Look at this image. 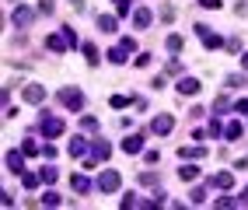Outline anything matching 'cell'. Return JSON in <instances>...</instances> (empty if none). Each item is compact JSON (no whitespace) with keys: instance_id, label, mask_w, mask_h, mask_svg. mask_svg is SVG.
I'll return each instance as SVG.
<instances>
[{"instance_id":"11","label":"cell","mask_w":248,"mask_h":210,"mask_svg":"<svg viewBox=\"0 0 248 210\" xmlns=\"http://www.w3.org/2000/svg\"><path fill=\"white\" fill-rule=\"evenodd\" d=\"M21 98H25L28 105H42V102H46V88H42V84H25V88H21Z\"/></svg>"},{"instance_id":"49","label":"cell","mask_w":248,"mask_h":210,"mask_svg":"<svg viewBox=\"0 0 248 210\" xmlns=\"http://www.w3.org/2000/svg\"><path fill=\"white\" fill-rule=\"evenodd\" d=\"M112 4H119V0H112Z\"/></svg>"},{"instance_id":"43","label":"cell","mask_w":248,"mask_h":210,"mask_svg":"<svg viewBox=\"0 0 248 210\" xmlns=\"http://www.w3.org/2000/svg\"><path fill=\"white\" fill-rule=\"evenodd\" d=\"M200 7H206V11H217V7H220V0H200Z\"/></svg>"},{"instance_id":"30","label":"cell","mask_w":248,"mask_h":210,"mask_svg":"<svg viewBox=\"0 0 248 210\" xmlns=\"http://www.w3.org/2000/svg\"><path fill=\"white\" fill-rule=\"evenodd\" d=\"M108 105L112 109H126V105H137V98H129V95H112Z\"/></svg>"},{"instance_id":"6","label":"cell","mask_w":248,"mask_h":210,"mask_svg":"<svg viewBox=\"0 0 248 210\" xmlns=\"http://www.w3.org/2000/svg\"><path fill=\"white\" fill-rule=\"evenodd\" d=\"M35 14H39V11H31V7L18 4V7L11 11V25H14V28H31V21H35Z\"/></svg>"},{"instance_id":"5","label":"cell","mask_w":248,"mask_h":210,"mask_svg":"<svg viewBox=\"0 0 248 210\" xmlns=\"http://www.w3.org/2000/svg\"><path fill=\"white\" fill-rule=\"evenodd\" d=\"M147 130H151L154 137H168V133L175 130V116H171V112H157V116L151 119V126H147Z\"/></svg>"},{"instance_id":"24","label":"cell","mask_w":248,"mask_h":210,"mask_svg":"<svg viewBox=\"0 0 248 210\" xmlns=\"http://www.w3.org/2000/svg\"><path fill=\"white\" fill-rule=\"evenodd\" d=\"M105 60H108V63H115V67H123V63L129 60V49H123V46H112Z\"/></svg>"},{"instance_id":"31","label":"cell","mask_w":248,"mask_h":210,"mask_svg":"<svg viewBox=\"0 0 248 210\" xmlns=\"http://www.w3.org/2000/svg\"><path fill=\"white\" fill-rule=\"evenodd\" d=\"M21 151H25L28 158H35L42 147H39V140H31V137H21Z\"/></svg>"},{"instance_id":"32","label":"cell","mask_w":248,"mask_h":210,"mask_svg":"<svg viewBox=\"0 0 248 210\" xmlns=\"http://www.w3.org/2000/svg\"><path fill=\"white\" fill-rule=\"evenodd\" d=\"M206 133H210V137H224V126H220V116H213V112H210V126H206Z\"/></svg>"},{"instance_id":"48","label":"cell","mask_w":248,"mask_h":210,"mask_svg":"<svg viewBox=\"0 0 248 210\" xmlns=\"http://www.w3.org/2000/svg\"><path fill=\"white\" fill-rule=\"evenodd\" d=\"M241 67H245V70H248V49H245V53H241Z\"/></svg>"},{"instance_id":"42","label":"cell","mask_w":248,"mask_h":210,"mask_svg":"<svg viewBox=\"0 0 248 210\" xmlns=\"http://www.w3.org/2000/svg\"><path fill=\"white\" fill-rule=\"evenodd\" d=\"M0 203H4V207H14V196H11L7 189H0Z\"/></svg>"},{"instance_id":"34","label":"cell","mask_w":248,"mask_h":210,"mask_svg":"<svg viewBox=\"0 0 248 210\" xmlns=\"http://www.w3.org/2000/svg\"><path fill=\"white\" fill-rule=\"evenodd\" d=\"M115 14H119V21L129 18V14H133V0H119V4H115Z\"/></svg>"},{"instance_id":"40","label":"cell","mask_w":248,"mask_h":210,"mask_svg":"<svg viewBox=\"0 0 248 210\" xmlns=\"http://www.w3.org/2000/svg\"><path fill=\"white\" fill-rule=\"evenodd\" d=\"M140 182L143 186H157V175L154 172H140Z\"/></svg>"},{"instance_id":"38","label":"cell","mask_w":248,"mask_h":210,"mask_svg":"<svg viewBox=\"0 0 248 210\" xmlns=\"http://www.w3.org/2000/svg\"><path fill=\"white\" fill-rule=\"evenodd\" d=\"M137 67H151V49H143V53H137Z\"/></svg>"},{"instance_id":"17","label":"cell","mask_w":248,"mask_h":210,"mask_svg":"<svg viewBox=\"0 0 248 210\" xmlns=\"http://www.w3.org/2000/svg\"><path fill=\"white\" fill-rule=\"evenodd\" d=\"M206 140L203 144H196V147H178V158H186V161H196V158H206Z\"/></svg>"},{"instance_id":"39","label":"cell","mask_w":248,"mask_h":210,"mask_svg":"<svg viewBox=\"0 0 248 210\" xmlns=\"http://www.w3.org/2000/svg\"><path fill=\"white\" fill-rule=\"evenodd\" d=\"M119 46H123V49H129V53H137V39H133V35H123Z\"/></svg>"},{"instance_id":"4","label":"cell","mask_w":248,"mask_h":210,"mask_svg":"<svg viewBox=\"0 0 248 210\" xmlns=\"http://www.w3.org/2000/svg\"><path fill=\"white\" fill-rule=\"evenodd\" d=\"M94 186H98V193H119V189H123V175H119V168H105V172L94 179Z\"/></svg>"},{"instance_id":"2","label":"cell","mask_w":248,"mask_h":210,"mask_svg":"<svg viewBox=\"0 0 248 210\" xmlns=\"http://www.w3.org/2000/svg\"><path fill=\"white\" fill-rule=\"evenodd\" d=\"M39 133H42L46 140H56V137H63V133H67V119L53 116V112H39Z\"/></svg>"},{"instance_id":"19","label":"cell","mask_w":248,"mask_h":210,"mask_svg":"<svg viewBox=\"0 0 248 210\" xmlns=\"http://www.w3.org/2000/svg\"><path fill=\"white\" fill-rule=\"evenodd\" d=\"M80 49H84V60L91 63V67H98V63H102V49H98L94 42H80Z\"/></svg>"},{"instance_id":"44","label":"cell","mask_w":248,"mask_h":210,"mask_svg":"<svg viewBox=\"0 0 248 210\" xmlns=\"http://www.w3.org/2000/svg\"><path fill=\"white\" fill-rule=\"evenodd\" d=\"M42 154L46 158H56V144H42Z\"/></svg>"},{"instance_id":"12","label":"cell","mask_w":248,"mask_h":210,"mask_svg":"<svg viewBox=\"0 0 248 210\" xmlns=\"http://www.w3.org/2000/svg\"><path fill=\"white\" fill-rule=\"evenodd\" d=\"M151 25H154V11H151V7H137V11H133V28H137V32H147Z\"/></svg>"},{"instance_id":"41","label":"cell","mask_w":248,"mask_h":210,"mask_svg":"<svg viewBox=\"0 0 248 210\" xmlns=\"http://www.w3.org/2000/svg\"><path fill=\"white\" fill-rule=\"evenodd\" d=\"M143 161H147V165H157L161 154H157V151H143Z\"/></svg>"},{"instance_id":"45","label":"cell","mask_w":248,"mask_h":210,"mask_svg":"<svg viewBox=\"0 0 248 210\" xmlns=\"http://www.w3.org/2000/svg\"><path fill=\"white\" fill-rule=\"evenodd\" d=\"M234 112H245V116H248V98H238L234 102Z\"/></svg>"},{"instance_id":"35","label":"cell","mask_w":248,"mask_h":210,"mask_svg":"<svg viewBox=\"0 0 248 210\" xmlns=\"http://www.w3.org/2000/svg\"><path fill=\"white\" fill-rule=\"evenodd\" d=\"M80 130H84V133H98V119L94 116H80Z\"/></svg>"},{"instance_id":"46","label":"cell","mask_w":248,"mask_h":210,"mask_svg":"<svg viewBox=\"0 0 248 210\" xmlns=\"http://www.w3.org/2000/svg\"><path fill=\"white\" fill-rule=\"evenodd\" d=\"M168 74H178V77H182V63H178V60H171V63H168Z\"/></svg>"},{"instance_id":"15","label":"cell","mask_w":248,"mask_h":210,"mask_svg":"<svg viewBox=\"0 0 248 210\" xmlns=\"http://www.w3.org/2000/svg\"><path fill=\"white\" fill-rule=\"evenodd\" d=\"M123 151H126V154H143V133L123 137Z\"/></svg>"},{"instance_id":"20","label":"cell","mask_w":248,"mask_h":210,"mask_svg":"<svg viewBox=\"0 0 248 210\" xmlns=\"http://www.w3.org/2000/svg\"><path fill=\"white\" fill-rule=\"evenodd\" d=\"M245 137V126L238 123V119H231L227 126H224V140H231V144H234V140H241Z\"/></svg>"},{"instance_id":"23","label":"cell","mask_w":248,"mask_h":210,"mask_svg":"<svg viewBox=\"0 0 248 210\" xmlns=\"http://www.w3.org/2000/svg\"><path fill=\"white\" fill-rule=\"evenodd\" d=\"M206 193H210V182H196V186H192V193H189V200L200 207V203H206Z\"/></svg>"},{"instance_id":"10","label":"cell","mask_w":248,"mask_h":210,"mask_svg":"<svg viewBox=\"0 0 248 210\" xmlns=\"http://www.w3.org/2000/svg\"><path fill=\"white\" fill-rule=\"evenodd\" d=\"M46 49L49 53H70V39L63 35V32H53V35L46 39Z\"/></svg>"},{"instance_id":"14","label":"cell","mask_w":248,"mask_h":210,"mask_svg":"<svg viewBox=\"0 0 248 210\" xmlns=\"http://www.w3.org/2000/svg\"><path fill=\"white\" fill-rule=\"evenodd\" d=\"M210 189H231L234 186V172H217V175H210Z\"/></svg>"},{"instance_id":"28","label":"cell","mask_w":248,"mask_h":210,"mask_svg":"<svg viewBox=\"0 0 248 210\" xmlns=\"http://www.w3.org/2000/svg\"><path fill=\"white\" fill-rule=\"evenodd\" d=\"M178 179L196 182V179H200V165H182V168H178Z\"/></svg>"},{"instance_id":"36","label":"cell","mask_w":248,"mask_h":210,"mask_svg":"<svg viewBox=\"0 0 248 210\" xmlns=\"http://www.w3.org/2000/svg\"><path fill=\"white\" fill-rule=\"evenodd\" d=\"M224 49H227V53H241V39H238V35L224 39Z\"/></svg>"},{"instance_id":"29","label":"cell","mask_w":248,"mask_h":210,"mask_svg":"<svg viewBox=\"0 0 248 210\" xmlns=\"http://www.w3.org/2000/svg\"><path fill=\"white\" fill-rule=\"evenodd\" d=\"M39 182H42V172H25L21 175V186L25 189H39Z\"/></svg>"},{"instance_id":"21","label":"cell","mask_w":248,"mask_h":210,"mask_svg":"<svg viewBox=\"0 0 248 210\" xmlns=\"http://www.w3.org/2000/svg\"><path fill=\"white\" fill-rule=\"evenodd\" d=\"M119 207H147V210H151L154 203H151V200H140L137 193H123V196H119Z\"/></svg>"},{"instance_id":"1","label":"cell","mask_w":248,"mask_h":210,"mask_svg":"<svg viewBox=\"0 0 248 210\" xmlns=\"http://www.w3.org/2000/svg\"><path fill=\"white\" fill-rule=\"evenodd\" d=\"M56 98H60V105L67 109V112H84V105H88V98H84V91H80L77 84H63Z\"/></svg>"},{"instance_id":"25","label":"cell","mask_w":248,"mask_h":210,"mask_svg":"<svg viewBox=\"0 0 248 210\" xmlns=\"http://www.w3.org/2000/svg\"><path fill=\"white\" fill-rule=\"evenodd\" d=\"M164 46H168V53H175V56H178L182 49H186V39H182V35H178V32H171V35H168V39H164Z\"/></svg>"},{"instance_id":"3","label":"cell","mask_w":248,"mask_h":210,"mask_svg":"<svg viewBox=\"0 0 248 210\" xmlns=\"http://www.w3.org/2000/svg\"><path fill=\"white\" fill-rule=\"evenodd\" d=\"M108 154H112V144H108V140H102V137L94 133L91 151H88V158H84V168H94V165H102V161H108Z\"/></svg>"},{"instance_id":"8","label":"cell","mask_w":248,"mask_h":210,"mask_svg":"<svg viewBox=\"0 0 248 210\" xmlns=\"http://www.w3.org/2000/svg\"><path fill=\"white\" fill-rule=\"evenodd\" d=\"M196 39H200L206 49H220V46H224V39H220L210 25H196Z\"/></svg>"},{"instance_id":"47","label":"cell","mask_w":248,"mask_h":210,"mask_svg":"<svg viewBox=\"0 0 248 210\" xmlns=\"http://www.w3.org/2000/svg\"><path fill=\"white\" fill-rule=\"evenodd\" d=\"M238 203H241V207H248V186L241 189V196H238Z\"/></svg>"},{"instance_id":"33","label":"cell","mask_w":248,"mask_h":210,"mask_svg":"<svg viewBox=\"0 0 248 210\" xmlns=\"http://www.w3.org/2000/svg\"><path fill=\"white\" fill-rule=\"evenodd\" d=\"M213 207H217V210H231V207H241V203H238V196H217Z\"/></svg>"},{"instance_id":"7","label":"cell","mask_w":248,"mask_h":210,"mask_svg":"<svg viewBox=\"0 0 248 210\" xmlns=\"http://www.w3.org/2000/svg\"><path fill=\"white\" fill-rule=\"evenodd\" d=\"M25 158H28V154H25L21 147H18V151H7V154H4V168H7L11 175H25Z\"/></svg>"},{"instance_id":"26","label":"cell","mask_w":248,"mask_h":210,"mask_svg":"<svg viewBox=\"0 0 248 210\" xmlns=\"http://www.w3.org/2000/svg\"><path fill=\"white\" fill-rule=\"evenodd\" d=\"M213 116H224V112H234V102H231V98H224V95H220V98L217 102H213Z\"/></svg>"},{"instance_id":"22","label":"cell","mask_w":248,"mask_h":210,"mask_svg":"<svg viewBox=\"0 0 248 210\" xmlns=\"http://www.w3.org/2000/svg\"><path fill=\"white\" fill-rule=\"evenodd\" d=\"M39 172H42V182H46V186H56V182H60V168L53 165V161H49V165H42Z\"/></svg>"},{"instance_id":"37","label":"cell","mask_w":248,"mask_h":210,"mask_svg":"<svg viewBox=\"0 0 248 210\" xmlns=\"http://www.w3.org/2000/svg\"><path fill=\"white\" fill-rule=\"evenodd\" d=\"M224 84H227V88H241V84H245V77H241V74H227Z\"/></svg>"},{"instance_id":"16","label":"cell","mask_w":248,"mask_h":210,"mask_svg":"<svg viewBox=\"0 0 248 210\" xmlns=\"http://www.w3.org/2000/svg\"><path fill=\"white\" fill-rule=\"evenodd\" d=\"M98 32H108V35H112V32H119V14H98Z\"/></svg>"},{"instance_id":"13","label":"cell","mask_w":248,"mask_h":210,"mask_svg":"<svg viewBox=\"0 0 248 210\" xmlns=\"http://www.w3.org/2000/svg\"><path fill=\"white\" fill-rule=\"evenodd\" d=\"M70 189H74V193H80V196H88V193H94L98 186L88 179V175H70Z\"/></svg>"},{"instance_id":"27","label":"cell","mask_w":248,"mask_h":210,"mask_svg":"<svg viewBox=\"0 0 248 210\" xmlns=\"http://www.w3.org/2000/svg\"><path fill=\"white\" fill-rule=\"evenodd\" d=\"M42 207H63V196H60V193H56L53 186H49V189L42 193Z\"/></svg>"},{"instance_id":"18","label":"cell","mask_w":248,"mask_h":210,"mask_svg":"<svg viewBox=\"0 0 248 210\" xmlns=\"http://www.w3.org/2000/svg\"><path fill=\"white\" fill-rule=\"evenodd\" d=\"M175 88H178V95H196V91H200V81H196V77H189V74H182Z\"/></svg>"},{"instance_id":"9","label":"cell","mask_w":248,"mask_h":210,"mask_svg":"<svg viewBox=\"0 0 248 210\" xmlns=\"http://www.w3.org/2000/svg\"><path fill=\"white\" fill-rule=\"evenodd\" d=\"M67 151H70V158H88V151H91V140H88L84 133H77V137H70Z\"/></svg>"}]
</instances>
